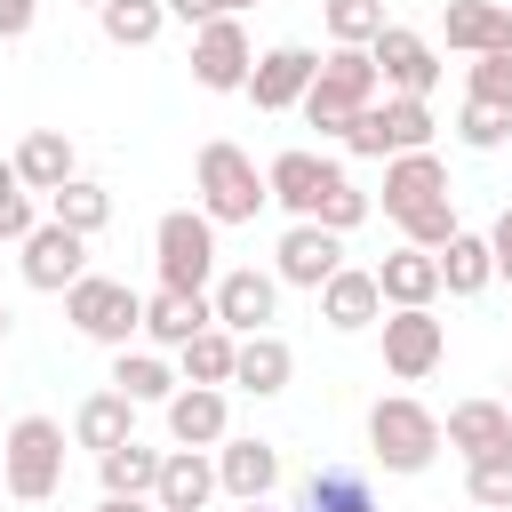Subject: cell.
Returning <instances> with one entry per match:
<instances>
[{"mask_svg":"<svg viewBox=\"0 0 512 512\" xmlns=\"http://www.w3.org/2000/svg\"><path fill=\"white\" fill-rule=\"evenodd\" d=\"M264 184H272V200L296 216V224H328V232H352L360 216H368V192L336 168V160H320V152H280L272 168H264Z\"/></svg>","mask_w":512,"mask_h":512,"instance_id":"6da1fadb","label":"cell"},{"mask_svg":"<svg viewBox=\"0 0 512 512\" xmlns=\"http://www.w3.org/2000/svg\"><path fill=\"white\" fill-rule=\"evenodd\" d=\"M440 448H448V432H440V416H432L416 392H384V400L368 408V456H376L384 472L416 480V472H432Z\"/></svg>","mask_w":512,"mask_h":512,"instance_id":"7a4b0ae2","label":"cell"},{"mask_svg":"<svg viewBox=\"0 0 512 512\" xmlns=\"http://www.w3.org/2000/svg\"><path fill=\"white\" fill-rule=\"evenodd\" d=\"M192 184H200V216H208V224H256V208L272 200L264 168H256L240 144H224V136H208V144H200Z\"/></svg>","mask_w":512,"mask_h":512,"instance_id":"3957f363","label":"cell"},{"mask_svg":"<svg viewBox=\"0 0 512 512\" xmlns=\"http://www.w3.org/2000/svg\"><path fill=\"white\" fill-rule=\"evenodd\" d=\"M376 88H384V80H376V56H368V48H328V56H320V80H312V96H304L296 112H304L320 136L344 144V128L376 104Z\"/></svg>","mask_w":512,"mask_h":512,"instance_id":"277c9868","label":"cell"},{"mask_svg":"<svg viewBox=\"0 0 512 512\" xmlns=\"http://www.w3.org/2000/svg\"><path fill=\"white\" fill-rule=\"evenodd\" d=\"M0 488L16 504H48L64 488V424L56 416H16L0 440Z\"/></svg>","mask_w":512,"mask_h":512,"instance_id":"5b68a950","label":"cell"},{"mask_svg":"<svg viewBox=\"0 0 512 512\" xmlns=\"http://www.w3.org/2000/svg\"><path fill=\"white\" fill-rule=\"evenodd\" d=\"M152 264H160V288L176 296H208L216 288V224L200 208H168L152 224Z\"/></svg>","mask_w":512,"mask_h":512,"instance_id":"8992f818","label":"cell"},{"mask_svg":"<svg viewBox=\"0 0 512 512\" xmlns=\"http://www.w3.org/2000/svg\"><path fill=\"white\" fill-rule=\"evenodd\" d=\"M432 104L424 96H376L352 128H344V152L360 160H400V152H432Z\"/></svg>","mask_w":512,"mask_h":512,"instance_id":"52a82bcc","label":"cell"},{"mask_svg":"<svg viewBox=\"0 0 512 512\" xmlns=\"http://www.w3.org/2000/svg\"><path fill=\"white\" fill-rule=\"evenodd\" d=\"M64 320H72L80 336L128 352V336H144V296H136L128 280H112V272H88V280L64 288Z\"/></svg>","mask_w":512,"mask_h":512,"instance_id":"ba28073f","label":"cell"},{"mask_svg":"<svg viewBox=\"0 0 512 512\" xmlns=\"http://www.w3.org/2000/svg\"><path fill=\"white\" fill-rule=\"evenodd\" d=\"M208 304H216V328H232V336H264V328L280 320V272H256V264L216 272Z\"/></svg>","mask_w":512,"mask_h":512,"instance_id":"9c48e42d","label":"cell"},{"mask_svg":"<svg viewBox=\"0 0 512 512\" xmlns=\"http://www.w3.org/2000/svg\"><path fill=\"white\" fill-rule=\"evenodd\" d=\"M248 72H256V48H248V24L240 16H216V24L192 32V80L200 88L232 96V88H248Z\"/></svg>","mask_w":512,"mask_h":512,"instance_id":"30bf717a","label":"cell"},{"mask_svg":"<svg viewBox=\"0 0 512 512\" xmlns=\"http://www.w3.org/2000/svg\"><path fill=\"white\" fill-rule=\"evenodd\" d=\"M312 80H320V56L312 48H296V40H280V48H264L256 56V72H248V104L256 112H296L304 96H312Z\"/></svg>","mask_w":512,"mask_h":512,"instance_id":"8fae6325","label":"cell"},{"mask_svg":"<svg viewBox=\"0 0 512 512\" xmlns=\"http://www.w3.org/2000/svg\"><path fill=\"white\" fill-rule=\"evenodd\" d=\"M272 272L288 280V288H328L336 272H344V232H328V224H288L280 232V248H272Z\"/></svg>","mask_w":512,"mask_h":512,"instance_id":"7c38bea8","label":"cell"},{"mask_svg":"<svg viewBox=\"0 0 512 512\" xmlns=\"http://www.w3.org/2000/svg\"><path fill=\"white\" fill-rule=\"evenodd\" d=\"M376 328H384V368H392L400 384H424V376L440 368V352H448V328H440L432 312H384Z\"/></svg>","mask_w":512,"mask_h":512,"instance_id":"4fadbf2b","label":"cell"},{"mask_svg":"<svg viewBox=\"0 0 512 512\" xmlns=\"http://www.w3.org/2000/svg\"><path fill=\"white\" fill-rule=\"evenodd\" d=\"M368 56H376V80H384L392 96H432V80H440L432 40H424V32H408V24H384Z\"/></svg>","mask_w":512,"mask_h":512,"instance_id":"5bb4252c","label":"cell"},{"mask_svg":"<svg viewBox=\"0 0 512 512\" xmlns=\"http://www.w3.org/2000/svg\"><path fill=\"white\" fill-rule=\"evenodd\" d=\"M440 200H448L440 152H400V160H384V216H392V224H408V216H424V208H440Z\"/></svg>","mask_w":512,"mask_h":512,"instance_id":"9a60e30c","label":"cell"},{"mask_svg":"<svg viewBox=\"0 0 512 512\" xmlns=\"http://www.w3.org/2000/svg\"><path fill=\"white\" fill-rule=\"evenodd\" d=\"M440 432H448V448H456L464 464L512 456V408H504V400H456V408L440 416Z\"/></svg>","mask_w":512,"mask_h":512,"instance_id":"2e32d148","label":"cell"},{"mask_svg":"<svg viewBox=\"0 0 512 512\" xmlns=\"http://www.w3.org/2000/svg\"><path fill=\"white\" fill-rule=\"evenodd\" d=\"M24 280H32L40 296H64L72 280H88V240L64 232V224H40V232L24 240Z\"/></svg>","mask_w":512,"mask_h":512,"instance_id":"e0dca14e","label":"cell"},{"mask_svg":"<svg viewBox=\"0 0 512 512\" xmlns=\"http://www.w3.org/2000/svg\"><path fill=\"white\" fill-rule=\"evenodd\" d=\"M168 440H176V448H224V440H232V400H224L216 384H184V392L168 400Z\"/></svg>","mask_w":512,"mask_h":512,"instance_id":"ac0fdd59","label":"cell"},{"mask_svg":"<svg viewBox=\"0 0 512 512\" xmlns=\"http://www.w3.org/2000/svg\"><path fill=\"white\" fill-rule=\"evenodd\" d=\"M376 288H384V312H432L440 296V256L432 248H392L376 264Z\"/></svg>","mask_w":512,"mask_h":512,"instance_id":"d6986e66","label":"cell"},{"mask_svg":"<svg viewBox=\"0 0 512 512\" xmlns=\"http://www.w3.org/2000/svg\"><path fill=\"white\" fill-rule=\"evenodd\" d=\"M320 320H328V328H344V336L376 328V320H384V288H376V264H344V272L320 288Z\"/></svg>","mask_w":512,"mask_h":512,"instance_id":"ffe728a7","label":"cell"},{"mask_svg":"<svg viewBox=\"0 0 512 512\" xmlns=\"http://www.w3.org/2000/svg\"><path fill=\"white\" fill-rule=\"evenodd\" d=\"M216 488L240 496V504H264L280 488V448L272 440H224L216 448Z\"/></svg>","mask_w":512,"mask_h":512,"instance_id":"44dd1931","label":"cell"},{"mask_svg":"<svg viewBox=\"0 0 512 512\" xmlns=\"http://www.w3.org/2000/svg\"><path fill=\"white\" fill-rule=\"evenodd\" d=\"M200 328H216V304H208V296H176V288H152V296H144V336H152L160 352H184Z\"/></svg>","mask_w":512,"mask_h":512,"instance_id":"7402d4cb","label":"cell"},{"mask_svg":"<svg viewBox=\"0 0 512 512\" xmlns=\"http://www.w3.org/2000/svg\"><path fill=\"white\" fill-rule=\"evenodd\" d=\"M440 32H448V48L488 56V48H512V8L504 0H448L440 8Z\"/></svg>","mask_w":512,"mask_h":512,"instance_id":"603a6c76","label":"cell"},{"mask_svg":"<svg viewBox=\"0 0 512 512\" xmlns=\"http://www.w3.org/2000/svg\"><path fill=\"white\" fill-rule=\"evenodd\" d=\"M208 496H216V456H208V448H168L152 504H160V512H208Z\"/></svg>","mask_w":512,"mask_h":512,"instance_id":"cb8c5ba5","label":"cell"},{"mask_svg":"<svg viewBox=\"0 0 512 512\" xmlns=\"http://www.w3.org/2000/svg\"><path fill=\"white\" fill-rule=\"evenodd\" d=\"M8 160H16L24 192H64V184L80 176V168H72V136H64V128H32V136H24Z\"/></svg>","mask_w":512,"mask_h":512,"instance_id":"d4e9b609","label":"cell"},{"mask_svg":"<svg viewBox=\"0 0 512 512\" xmlns=\"http://www.w3.org/2000/svg\"><path fill=\"white\" fill-rule=\"evenodd\" d=\"M288 376H296V352H288V336H240V360H232V384L240 392H256V400H272V392H288Z\"/></svg>","mask_w":512,"mask_h":512,"instance_id":"484cf974","label":"cell"},{"mask_svg":"<svg viewBox=\"0 0 512 512\" xmlns=\"http://www.w3.org/2000/svg\"><path fill=\"white\" fill-rule=\"evenodd\" d=\"M72 440L96 448V456H112L120 440H136V400H128V392H88L80 416H72Z\"/></svg>","mask_w":512,"mask_h":512,"instance_id":"4316f807","label":"cell"},{"mask_svg":"<svg viewBox=\"0 0 512 512\" xmlns=\"http://www.w3.org/2000/svg\"><path fill=\"white\" fill-rule=\"evenodd\" d=\"M296 512H376V488H368V472H352V464H320V472L296 488Z\"/></svg>","mask_w":512,"mask_h":512,"instance_id":"83f0119b","label":"cell"},{"mask_svg":"<svg viewBox=\"0 0 512 512\" xmlns=\"http://www.w3.org/2000/svg\"><path fill=\"white\" fill-rule=\"evenodd\" d=\"M496 280V248H488V232H456L448 248H440V288L448 296H480Z\"/></svg>","mask_w":512,"mask_h":512,"instance_id":"f1b7e54d","label":"cell"},{"mask_svg":"<svg viewBox=\"0 0 512 512\" xmlns=\"http://www.w3.org/2000/svg\"><path fill=\"white\" fill-rule=\"evenodd\" d=\"M112 392H128L136 408H144V400H160V408H168V400L184 392V376H176L160 352H112Z\"/></svg>","mask_w":512,"mask_h":512,"instance_id":"f546056e","label":"cell"},{"mask_svg":"<svg viewBox=\"0 0 512 512\" xmlns=\"http://www.w3.org/2000/svg\"><path fill=\"white\" fill-rule=\"evenodd\" d=\"M160 464H168V448H144V440H120L112 456H96L104 496H152L160 488Z\"/></svg>","mask_w":512,"mask_h":512,"instance_id":"4dcf8cb0","label":"cell"},{"mask_svg":"<svg viewBox=\"0 0 512 512\" xmlns=\"http://www.w3.org/2000/svg\"><path fill=\"white\" fill-rule=\"evenodd\" d=\"M48 224H64V232L96 240V232L112 224V192H104V184H88V176H72L64 192H48Z\"/></svg>","mask_w":512,"mask_h":512,"instance_id":"1f68e13d","label":"cell"},{"mask_svg":"<svg viewBox=\"0 0 512 512\" xmlns=\"http://www.w3.org/2000/svg\"><path fill=\"white\" fill-rule=\"evenodd\" d=\"M232 360H240V336L232 328H200L192 344H184V384H232Z\"/></svg>","mask_w":512,"mask_h":512,"instance_id":"d6a6232c","label":"cell"},{"mask_svg":"<svg viewBox=\"0 0 512 512\" xmlns=\"http://www.w3.org/2000/svg\"><path fill=\"white\" fill-rule=\"evenodd\" d=\"M96 16H104V40H112V48H152L160 24H168V0H112V8H96Z\"/></svg>","mask_w":512,"mask_h":512,"instance_id":"836d02e7","label":"cell"},{"mask_svg":"<svg viewBox=\"0 0 512 512\" xmlns=\"http://www.w3.org/2000/svg\"><path fill=\"white\" fill-rule=\"evenodd\" d=\"M320 16H328L336 48H376V32H384V0H320Z\"/></svg>","mask_w":512,"mask_h":512,"instance_id":"e575fe53","label":"cell"},{"mask_svg":"<svg viewBox=\"0 0 512 512\" xmlns=\"http://www.w3.org/2000/svg\"><path fill=\"white\" fill-rule=\"evenodd\" d=\"M40 232V200L24 192V176H16V160H0V240H32Z\"/></svg>","mask_w":512,"mask_h":512,"instance_id":"d590c367","label":"cell"},{"mask_svg":"<svg viewBox=\"0 0 512 512\" xmlns=\"http://www.w3.org/2000/svg\"><path fill=\"white\" fill-rule=\"evenodd\" d=\"M464 96H472V104H496V112H512V48H488V56H472V72H464Z\"/></svg>","mask_w":512,"mask_h":512,"instance_id":"8d00e7d4","label":"cell"},{"mask_svg":"<svg viewBox=\"0 0 512 512\" xmlns=\"http://www.w3.org/2000/svg\"><path fill=\"white\" fill-rule=\"evenodd\" d=\"M464 488H472V504H480V512H512V456L472 464V472H464Z\"/></svg>","mask_w":512,"mask_h":512,"instance_id":"74e56055","label":"cell"},{"mask_svg":"<svg viewBox=\"0 0 512 512\" xmlns=\"http://www.w3.org/2000/svg\"><path fill=\"white\" fill-rule=\"evenodd\" d=\"M456 136H464L472 152H496V144L512 136V112H496V104H472V96H464V120H456Z\"/></svg>","mask_w":512,"mask_h":512,"instance_id":"f35d334b","label":"cell"},{"mask_svg":"<svg viewBox=\"0 0 512 512\" xmlns=\"http://www.w3.org/2000/svg\"><path fill=\"white\" fill-rule=\"evenodd\" d=\"M32 16H40V0H0V40H24Z\"/></svg>","mask_w":512,"mask_h":512,"instance_id":"ab89813d","label":"cell"},{"mask_svg":"<svg viewBox=\"0 0 512 512\" xmlns=\"http://www.w3.org/2000/svg\"><path fill=\"white\" fill-rule=\"evenodd\" d=\"M488 248H496V272H504V280H512V208H504V216H496V224H488Z\"/></svg>","mask_w":512,"mask_h":512,"instance_id":"60d3db41","label":"cell"},{"mask_svg":"<svg viewBox=\"0 0 512 512\" xmlns=\"http://www.w3.org/2000/svg\"><path fill=\"white\" fill-rule=\"evenodd\" d=\"M168 16H184V24H192V32H200V24H216V16H224V8H216V0H168Z\"/></svg>","mask_w":512,"mask_h":512,"instance_id":"b9f144b4","label":"cell"},{"mask_svg":"<svg viewBox=\"0 0 512 512\" xmlns=\"http://www.w3.org/2000/svg\"><path fill=\"white\" fill-rule=\"evenodd\" d=\"M96 512H160V504H152V496H104Z\"/></svg>","mask_w":512,"mask_h":512,"instance_id":"7bdbcfd3","label":"cell"},{"mask_svg":"<svg viewBox=\"0 0 512 512\" xmlns=\"http://www.w3.org/2000/svg\"><path fill=\"white\" fill-rule=\"evenodd\" d=\"M216 8H224V16H240V8H256V0H216Z\"/></svg>","mask_w":512,"mask_h":512,"instance_id":"ee69618b","label":"cell"},{"mask_svg":"<svg viewBox=\"0 0 512 512\" xmlns=\"http://www.w3.org/2000/svg\"><path fill=\"white\" fill-rule=\"evenodd\" d=\"M0 336H8V304H0Z\"/></svg>","mask_w":512,"mask_h":512,"instance_id":"f6af8a7d","label":"cell"},{"mask_svg":"<svg viewBox=\"0 0 512 512\" xmlns=\"http://www.w3.org/2000/svg\"><path fill=\"white\" fill-rule=\"evenodd\" d=\"M88 8H112V0H88Z\"/></svg>","mask_w":512,"mask_h":512,"instance_id":"bcb514c9","label":"cell"},{"mask_svg":"<svg viewBox=\"0 0 512 512\" xmlns=\"http://www.w3.org/2000/svg\"><path fill=\"white\" fill-rule=\"evenodd\" d=\"M240 512H264V504H240Z\"/></svg>","mask_w":512,"mask_h":512,"instance_id":"7dc6e473","label":"cell"}]
</instances>
